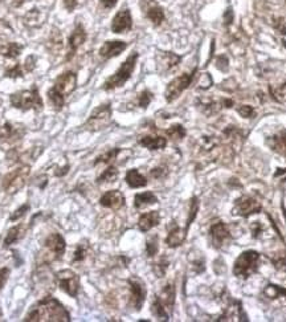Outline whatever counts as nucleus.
<instances>
[{
  "instance_id": "nucleus-1",
  "label": "nucleus",
  "mask_w": 286,
  "mask_h": 322,
  "mask_svg": "<svg viewBox=\"0 0 286 322\" xmlns=\"http://www.w3.org/2000/svg\"><path fill=\"white\" fill-rule=\"evenodd\" d=\"M24 321L31 322H69L70 314L63 304L52 296H45L44 298L32 306L27 313Z\"/></svg>"
},
{
  "instance_id": "nucleus-2",
  "label": "nucleus",
  "mask_w": 286,
  "mask_h": 322,
  "mask_svg": "<svg viewBox=\"0 0 286 322\" xmlns=\"http://www.w3.org/2000/svg\"><path fill=\"white\" fill-rule=\"evenodd\" d=\"M77 88V74L72 70H68L58 77L51 89L48 90V101L53 106L54 110H61L64 102L69 94Z\"/></svg>"
},
{
  "instance_id": "nucleus-3",
  "label": "nucleus",
  "mask_w": 286,
  "mask_h": 322,
  "mask_svg": "<svg viewBox=\"0 0 286 322\" xmlns=\"http://www.w3.org/2000/svg\"><path fill=\"white\" fill-rule=\"evenodd\" d=\"M10 102L13 108L20 109L23 112H27V110L40 112L44 106L42 97H40V90H38L36 84H33L31 89L22 90V92H16L11 94Z\"/></svg>"
},
{
  "instance_id": "nucleus-4",
  "label": "nucleus",
  "mask_w": 286,
  "mask_h": 322,
  "mask_svg": "<svg viewBox=\"0 0 286 322\" xmlns=\"http://www.w3.org/2000/svg\"><path fill=\"white\" fill-rule=\"evenodd\" d=\"M31 174V167L28 165H22L12 171L7 172L2 178V188L8 195H15L27 185V180Z\"/></svg>"
},
{
  "instance_id": "nucleus-5",
  "label": "nucleus",
  "mask_w": 286,
  "mask_h": 322,
  "mask_svg": "<svg viewBox=\"0 0 286 322\" xmlns=\"http://www.w3.org/2000/svg\"><path fill=\"white\" fill-rule=\"evenodd\" d=\"M137 60L138 53L137 52H133V53L122 63L119 69L105 81V84H104V89L113 90L124 85V84L130 78L131 74H133L134 69H135V65H137Z\"/></svg>"
},
{
  "instance_id": "nucleus-6",
  "label": "nucleus",
  "mask_w": 286,
  "mask_h": 322,
  "mask_svg": "<svg viewBox=\"0 0 286 322\" xmlns=\"http://www.w3.org/2000/svg\"><path fill=\"white\" fill-rule=\"evenodd\" d=\"M260 264V253L256 251H245L238 256L233 264V274L240 278H248L256 273Z\"/></svg>"
},
{
  "instance_id": "nucleus-7",
  "label": "nucleus",
  "mask_w": 286,
  "mask_h": 322,
  "mask_svg": "<svg viewBox=\"0 0 286 322\" xmlns=\"http://www.w3.org/2000/svg\"><path fill=\"white\" fill-rule=\"evenodd\" d=\"M67 249V243L64 240L60 233H51L44 242V249L42 252V261L48 264V263L57 261L63 257Z\"/></svg>"
},
{
  "instance_id": "nucleus-8",
  "label": "nucleus",
  "mask_w": 286,
  "mask_h": 322,
  "mask_svg": "<svg viewBox=\"0 0 286 322\" xmlns=\"http://www.w3.org/2000/svg\"><path fill=\"white\" fill-rule=\"evenodd\" d=\"M56 283L58 288L68 296L76 298L79 293V288H81V280L79 276L73 272L72 269H63V271L56 273Z\"/></svg>"
},
{
  "instance_id": "nucleus-9",
  "label": "nucleus",
  "mask_w": 286,
  "mask_h": 322,
  "mask_svg": "<svg viewBox=\"0 0 286 322\" xmlns=\"http://www.w3.org/2000/svg\"><path fill=\"white\" fill-rule=\"evenodd\" d=\"M111 121V105L110 102L102 104L98 108L94 109V112L90 114L88 121L85 122L84 128L89 131H99L108 128Z\"/></svg>"
},
{
  "instance_id": "nucleus-10",
  "label": "nucleus",
  "mask_w": 286,
  "mask_h": 322,
  "mask_svg": "<svg viewBox=\"0 0 286 322\" xmlns=\"http://www.w3.org/2000/svg\"><path fill=\"white\" fill-rule=\"evenodd\" d=\"M197 72V68H194L192 72L190 73H185L181 76L176 77L171 83H169L167 88L165 90V98L167 102H172L176 98L181 96V93L185 92L187 89L188 86L191 85V83L194 81V77Z\"/></svg>"
},
{
  "instance_id": "nucleus-11",
  "label": "nucleus",
  "mask_w": 286,
  "mask_h": 322,
  "mask_svg": "<svg viewBox=\"0 0 286 322\" xmlns=\"http://www.w3.org/2000/svg\"><path fill=\"white\" fill-rule=\"evenodd\" d=\"M261 210H262V206H261V203L257 199L248 196V195H244V196L238 198L235 202L232 214L236 215V216L248 217L253 214H258V212H261Z\"/></svg>"
},
{
  "instance_id": "nucleus-12",
  "label": "nucleus",
  "mask_w": 286,
  "mask_h": 322,
  "mask_svg": "<svg viewBox=\"0 0 286 322\" xmlns=\"http://www.w3.org/2000/svg\"><path fill=\"white\" fill-rule=\"evenodd\" d=\"M210 237L212 247L216 249H221L226 246H228L229 243L233 240L232 233L229 231L228 226L222 222H217V223L212 224L210 228Z\"/></svg>"
},
{
  "instance_id": "nucleus-13",
  "label": "nucleus",
  "mask_w": 286,
  "mask_h": 322,
  "mask_svg": "<svg viewBox=\"0 0 286 322\" xmlns=\"http://www.w3.org/2000/svg\"><path fill=\"white\" fill-rule=\"evenodd\" d=\"M129 288H130V298H129V305L133 308L135 312H140L142 306L146 300V288L142 281L138 278H130L129 280Z\"/></svg>"
},
{
  "instance_id": "nucleus-14",
  "label": "nucleus",
  "mask_w": 286,
  "mask_h": 322,
  "mask_svg": "<svg viewBox=\"0 0 286 322\" xmlns=\"http://www.w3.org/2000/svg\"><path fill=\"white\" fill-rule=\"evenodd\" d=\"M86 40V32L85 28L81 23H77L74 27L73 32L70 35L69 40H68V51H67V61H70L74 57V54L77 53L78 48L85 43Z\"/></svg>"
},
{
  "instance_id": "nucleus-15",
  "label": "nucleus",
  "mask_w": 286,
  "mask_h": 322,
  "mask_svg": "<svg viewBox=\"0 0 286 322\" xmlns=\"http://www.w3.org/2000/svg\"><path fill=\"white\" fill-rule=\"evenodd\" d=\"M145 16L153 23L154 26H160L165 22V12L163 8L156 3L155 0H142L140 3Z\"/></svg>"
},
{
  "instance_id": "nucleus-16",
  "label": "nucleus",
  "mask_w": 286,
  "mask_h": 322,
  "mask_svg": "<svg viewBox=\"0 0 286 322\" xmlns=\"http://www.w3.org/2000/svg\"><path fill=\"white\" fill-rule=\"evenodd\" d=\"M26 134V129L23 125H13L11 122H4L0 125V140L4 142H15Z\"/></svg>"
},
{
  "instance_id": "nucleus-17",
  "label": "nucleus",
  "mask_w": 286,
  "mask_h": 322,
  "mask_svg": "<svg viewBox=\"0 0 286 322\" xmlns=\"http://www.w3.org/2000/svg\"><path fill=\"white\" fill-rule=\"evenodd\" d=\"M99 204L102 207L110 208V210H119L125 206V195L119 190H110L102 195Z\"/></svg>"
},
{
  "instance_id": "nucleus-18",
  "label": "nucleus",
  "mask_w": 286,
  "mask_h": 322,
  "mask_svg": "<svg viewBox=\"0 0 286 322\" xmlns=\"http://www.w3.org/2000/svg\"><path fill=\"white\" fill-rule=\"evenodd\" d=\"M133 27V19L129 10H121L111 22V31L114 33H124L130 31Z\"/></svg>"
},
{
  "instance_id": "nucleus-19",
  "label": "nucleus",
  "mask_w": 286,
  "mask_h": 322,
  "mask_svg": "<svg viewBox=\"0 0 286 322\" xmlns=\"http://www.w3.org/2000/svg\"><path fill=\"white\" fill-rule=\"evenodd\" d=\"M127 48V44L121 40H110V42H105L104 45L99 49V56L104 60H110L113 57H117L125 49Z\"/></svg>"
},
{
  "instance_id": "nucleus-20",
  "label": "nucleus",
  "mask_w": 286,
  "mask_h": 322,
  "mask_svg": "<svg viewBox=\"0 0 286 322\" xmlns=\"http://www.w3.org/2000/svg\"><path fill=\"white\" fill-rule=\"evenodd\" d=\"M187 232L188 231H186L185 228L181 230L180 227L175 223V222H171V224H170V227H169V235H167V237H166V240H165L167 247H170V248L180 247L181 244L185 243L186 236H187Z\"/></svg>"
},
{
  "instance_id": "nucleus-21",
  "label": "nucleus",
  "mask_w": 286,
  "mask_h": 322,
  "mask_svg": "<svg viewBox=\"0 0 286 322\" xmlns=\"http://www.w3.org/2000/svg\"><path fill=\"white\" fill-rule=\"evenodd\" d=\"M180 61V56L172 53V52H159L156 56V64H158V70L160 73H166V72L171 70Z\"/></svg>"
},
{
  "instance_id": "nucleus-22",
  "label": "nucleus",
  "mask_w": 286,
  "mask_h": 322,
  "mask_svg": "<svg viewBox=\"0 0 286 322\" xmlns=\"http://www.w3.org/2000/svg\"><path fill=\"white\" fill-rule=\"evenodd\" d=\"M28 224H24V223H20L17 226H13L11 227L8 232H7V236L3 242V248H8L11 244L13 243L19 242L20 239L24 237V235L27 233V230H28Z\"/></svg>"
},
{
  "instance_id": "nucleus-23",
  "label": "nucleus",
  "mask_w": 286,
  "mask_h": 322,
  "mask_svg": "<svg viewBox=\"0 0 286 322\" xmlns=\"http://www.w3.org/2000/svg\"><path fill=\"white\" fill-rule=\"evenodd\" d=\"M160 223V214L158 211H150L143 214L138 220V228L142 232H147V231L153 230L154 227H156Z\"/></svg>"
},
{
  "instance_id": "nucleus-24",
  "label": "nucleus",
  "mask_w": 286,
  "mask_h": 322,
  "mask_svg": "<svg viewBox=\"0 0 286 322\" xmlns=\"http://www.w3.org/2000/svg\"><path fill=\"white\" fill-rule=\"evenodd\" d=\"M267 144L272 150L286 158V130H281L280 133L268 138Z\"/></svg>"
},
{
  "instance_id": "nucleus-25",
  "label": "nucleus",
  "mask_w": 286,
  "mask_h": 322,
  "mask_svg": "<svg viewBox=\"0 0 286 322\" xmlns=\"http://www.w3.org/2000/svg\"><path fill=\"white\" fill-rule=\"evenodd\" d=\"M23 47L22 44L15 42H2L0 40V56H3L6 58H11V60H15L22 54Z\"/></svg>"
},
{
  "instance_id": "nucleus-26",
  "label": "nucleus",
  "mask_w": 286,
  "mask_h": 322,
  "mask_svg": "<svg viewBox=\"0 0 286 322\" xmlns=\"http://www.w3.org/2000/svg\"><path fill=\"white\" fill-rule=\"evenodd\" d=\"M220 319H237V321H248L247 318V314L244 313V309H242V305L240 301H232L231 305L227 308L226 313H224V316L221 317Z\"/></svg>"
},
{
  "instance_id": "nucleus-27",
  "label": "nucleus",
  "mask_w": 286,
  "mask_h": 322,
  "mask_svg": "<svg viewBox=\"0 0 286 322\" xmlns=\"http://www.w3.org/2000/svg\"><path fill=\"white\" fill-rule=\"evenodd\" d=\"M45 13L43 12L42 10H38V8H33L29 12H27L23 17V23H24V26H27L28 28H38V27L42 26L43 23L45 20Z\"/></svg>"
},
{
  "instance_id": "nucleus-28",
  "label": "nucleus",
  "mask_w": 286,
  "mask_h": 322,
  "mask_svg": "<svg viewBox=\"0 0 286 322\" xmlns=\"http://www.w3.org/2000/svg\"><path fill=\"white\" fill-rule=\"evenodd\" d=\"M197 108L200 109V112L206 114L207 117H212L224 108V102L222 101H212V99H199L197 101Z\"/></svg>"
},
{
  "instance_id": "nucleus-29",
  "label": "nucleus",
  "mask_w": 286,
  "mask_h": 322,
  "mask_svg": "<svg viewBox=\"0 0 286 322\" xmlns=\"http://www.w3.org/2000/svg\"><path fill=\"white\" fill-rule=\"evenodd\" d=\"M175 297H176V289H175V285L172 283H169V284H166L163 287L162 292H160V301L162 304L165 305L166 309L171 310L174 309V305H175Z\"/></svg>"
},
{
  "instance_id": "nucleus-30",
  "label": "nucleus",
  "mask_w": 286,
  "mask_h": 322,
  "mask_svg": "<svg viewBox=\"0 0 286 322\" xmlns=\"http://www.w3.org/2000/svg\"><path fill=\"white\" fill-rule=\"evenodd\" d=\"M139 145H142L143 147H146L149 150H162L165 149L166 145H167V139L160 135H156V137H151V135H146V137H142L139 139Z\"/></svg>"
},
{
  "instance_id": "nucleus-31",
  "label": "nucleus",
  "mask_w": 286,
  "mask_h": 322,
  "mask_svg": "<svg viewBox=\"0 0 286 322\" xmlns=\"http://www.w3.org/2000/svg\"><path fill=\"white\" fill-rule=\"evenodd\" d=\"M125 180L131 188H139L145 187L147 185V179L138 171L137 169H131L126 172Z\"/></svg>"
},
{
  "instance_id": "nucleus-32",
  "label": "nucleus",
  "mask_w": 286,
  "mask_h": 322,
  "mask_svg": "<svg viewBox=\"0 0 286 322\" xmlns=\"http://www.w3.org/2000/svg\"><path fill=\"white\" fill-rule=\"evenodd\" d=\"M47 48L48 51L53 54H57L63 49V36L57 28H53L49 37L47 40Z\"/></svg>"
},
{
  "instance_id": "nucleus-33",
  "label": "nucleus",
  "mask_w": 286,
  "mask_h": 322,
  "mask_svg": "<svg viewBox=\"0 0 286 322\" xmlns=\"http://www.w3.org/2000/svg\"><path fill=\"white\" fill-rule=\"evenodd\" d=\"M156 202H158V198H156L154 192H140V194L135 195V198H134V207L143 208L150 206V204H155Z\"/></svg>"
},
{
  "instance_id": "nucleus-34",
  "label": "nucleus",
  "mask_w": 286,
  "mask_h": 322,
  "mask_svg": "<svg viewBox=\"0 0 286 322\" xmlns=\"http://www.w3.org/2000/svg\"><path fill=\"white\" fill-rule=\"evenodd\" d=\"M151 312H153V314L158 319H162V321H169L170 319L167 309H166L165 305H163L158 296H155V300H154L153 305H151Z\"/></svg>"
},
{
  "instance_id": "nucleus-35",
  "label": "nucleus",
  "mask_w": 286,
  "mask_h": 322,
  "mask_svg": "<svg viewBox=\"0 0 286 322\" xmlns=\"http://www.w3.org/2000/svg\"><path fill=\"white\" fill-rule=\"evenodd\" d=\"M269 93L274 101L286 104V83L280 84V85H270Z\"/></svg>"
},
{
  "instance_id": "nucleus-36",
  "label": "nucleus",
  "mask_w": 286,
  "mask_h": 322,
  "mask_svg": "<svg viewBox=\"0 0 286 322\" xmlns=\"http://www.w3.org/2000/svg\"><path fill=\"white\" fill-rule=\"evenodd\" d=\"M264 294L269 300H276L278 297L283 296L286 298V288L276 284H268L264 289Z\"/></svg>"
},
{
  "instance_id": "nucleus-37",
  "label": "nucleus",
  "mask_w": 286,
  "mask_h": 322,
  "mask_svg": "<svg viewBox=\"0 0 286 322\" xmlns=\"http://www.w3.org/2000/svg\"><path fill=\"white\" fill-rule=\"evenodd\" d=\"M166 134L172 140H181L186 137V129L183 125L175 124L166 130Z\"/></svg>"
},
{
  "instance_id": "nucleus-38",
  "label": "nucleus",
  "mask_w": 286,
  "mask_h": 322,
  "mask_svg": "<svg viewBox=\"0 0 286 322\" xmlns=\"http://www.w3.org/2000/svg\"><path fill=\"white\" fill-rule=\"evenodd\" d=\"M119 175V171L117 170L115 166H109L105 171L102 172L101 176L97 179V182L98 183H111V182H115Z\"/></svg>"
},
{
  "instance_id": "nucleus-39",
  "label": "nucleus",
  "mask_w": 286,
  "mask_h": 322,
  "mask_svg": "<svg viewBox=\"0 0 286 322\" xmlns=\"http://www.w3.org/2000/svg\"><path fill=\"white\" fill-rule=\"evenodd\" d=\"M197 212H199V199H197L196 196H194V198L191 199V202H190V211H188L187 223H186V227H185L186 231L190 230V227H191V224H192V222L196 219Z\"/></svg>"
},
{
  "instance_id": "nucleus-40",
  "label": "nucleus",
  "mask_w": 286,
  "mask_h": 322,
  "mask_svg": "<svg viewBox=\"0 0 286 322\" xmlns=\"http://www.w3.org/2000/svg\"><path fill=\"white\" fill-rule=\"evenodd\" d=\"M119 153H121V149H118V147H115V149H111V150L106 151L105 154L99 155L98 158L94 160V165L95 166H97V165H99V163H105V165H109V163H111L114 159H117V156L119 155Z\"/></svg>"
},
{
  "instance_id": "nucleus-41",
  "label": "nucleus",
  "mask_w": 286,
  "mask_h": 322,
  "mask_svg": "<svg viewBox=\"0 0 286 322\" xmlns=\"http://www.w3.org/2000/svg\"><path fill=\"white\" fill-rule=\"evenodd\" d=\"M88 244L85 243H79L77 246V249L74 251V256H73V263H83L86 258V255H88Z\"/></svg>"
},
{
  "instance_id": "nucleus-42",
  "label": "nucleus",
  "mask_w": 286,
  "mask_h": 322,
  "mask_svg": "<svg viewBox=\"0 0 286 322\" xmlns=\"http://www.w3.org/2000/svg\"><path fill=\"white\" fill-rule=\"evenodd\" d=\"M159 246H158V236H151L146 242V253L149 257H154L158 253Z\"/></svg>"
},
{
  "instance_id": "nucleus-43",
  "label": "nucleus",
  "mask_w": 286,
  "mask_h": 322,
  "mask_svg": "<svg viewBox=\"0 0 286 322\" xmlns=\"http://www.w3.org/2000/svg\"><path fill=\"white\" fill-rule=\"evenodd\" d=\"M24 69H23V64H15L12 68L7 69L4 72V77H8V78H20V77L24 76Z\"/></svg>"
},
{
  "instance_id": "nucleus-44",
  "label": "nucleus",
  "mask_w": 286,
  "mask_h": 322,
  "mask_svg": "<svg viewBox=\"0 0 286 322\" xmlns=\"http://www.w3.org/2000/svg\"><path fill=\"white\" fill-rule=\"evenodd\" d=\"M29 210H31V204L24 203L23 206H20L17 210H15L12 214H11L10 222H17L19 219H22V217L24 216V215H26Z\"/></svg>"
},
{
  "instance_id": "nucleus-45",
  "label": "nucleus",
  "mask_w": 286,
  "mask_h": 322,
  "mask_svg": "<svg viewBox=\"0 0 286 322\" xmlns=\"http://www.w3.org/2000/svg\"><path fill=\"white\" fill-rule=\"evenodd\" d=\"M236 110L242 118H254L256 117V110L251 105H238Z\"/></svg>"
},
{
  "instance_id": "nucleus-46",
  "label": "nucleus",
  "mask_w": 286,
  "mask_h": 322,
  "mask_svg": "<svg viewBox=\"0 0 286 322\" xmlns=\"http://www.w3.org/2000/svg\"><path fill=\"white\" fill-rule=\"evenodd\" d=\"M151 101H153V93L147 89L143 90L139 96H138V105L143 109H146Z\"/></svg>"
},
{
  "instance_id": "nucleus-47",
  "label": "nucleus",
  "mask_w": 286,
  "mask_h": 322,
  "mask_svg": "<svg viewBox=\"0 0 286 322\" xmlns=\"http://www.w3.org/2000/svg\"><path fill=\"white\" fill-rule=\"evenodd\" d=\"M269 258L278 271H282V269L286 268V256L283 253H277L274 256H269Z\"/></svg>"
},
{
  "instance_id": "nucleus-48",
  "label": "nucleus",
  "mask_w": 286,
  "mask_h": 322,
  "mask_svg": "<svg viewBox=\"0 0 286 322\" xmlns=\"http://www.w3.org/2000/svg\"><path fill=\"white\" fill-rule=\"evenodd\" d=\"M213 84L212 77L210 73H203L199 77V81H197V89L207 90Z\"/></svg>"
},
{
  "instance_id": "nucleus-49",
  "label": "nucleus",
  "mask_w": 286,
  "mask_h": 322,
  "mask_svg": "<svg viewBox=\"0 0 286 322\" xmlns=\"http://www.w3.org/2000/svg\"><path fill=\"white\" fill-rule=\"evenodd\" d=\"M153 268H154V273L156 274V277H163L166 271H167V268H169V261H166V258H162L160 261L154 264Z\"/></svg>"
},
{
  "instance_id": "nucleus-50",
  "label": "nucleus",
  "mask_w": 286,
  "mask_h": 322,
  "mask_svg": "<svg viewBox=\"0 0 286 322\" xmlns=\"http://www.w3.org/2000/svg\"><path fill=\"white\" fill-rule=\"evenodd\" d=\"M251 231H252V236L254 239H260L262 236V233H264V227L260 222H252L251 224Z\"/></svg>"
},
{
  "instance_id": "nucleus-51",
  "label": "nucleus",
  "mask_w": 286,
  "mask_h": 322,
  "mask_svg": "<svg viewBox=\"0 0 286 322\" xmlns=\"http://www.w3.org/2000/svg\"><path fill=\"white\" fill-rule=\"evenodd\" d=\"M36 61H37L36 56H33V54L28 56V57L26 58V61H24V64H23V69H24V72L28 73V72H32V70L35 69Z\"/></svg>"
},
{
  "instance_id": "nucleus-52",
  "label": "nucleus",
  "mask_w": 286,
  "mask_h": 322,
  "mask_svg": "<svg viewBox=\"0 0 286 322\" xmlns=\"http://www.w3.org/2000/svg\"><path fill=\"white\" fill-rule=\"evenodd\" d=\"M13 29L10 26V23L6 22V20L0 19V36H8L12 35Z\"/></svg>"
},
{
  "instance_id": "nucleus-53",
  "label": "nucleus",
  "mask_w": 286,
  "mask_h": 322,
  "mask_svg": "<svg viewBox=\"0 0 286 322\" xmlns=\"http://www.w3.org/2000/svg\"><path fill=\"white\" fill-rule=\"evenodd\" d=\"M150 175L154 179H162L167 175V170L165 167H155L150 171Z\"/></svg>"
},
{
  "instance_id": "nucleus-54",
  "label": "nucleus",
  "mask_w": 286,
  "mask_h": 322,
  "mask_svg": "<svg viewBox=\"0 0 286 322\" xmlns=\"http://www.w3.org/2000/svg\"><path fill=\"white\" fill-rule=\"evenodd\" d=\"M274 28L280 33H282V35H286V20L282 19V17L274 20Z\"/></svg>"
},
{
  "instance_id": "nucleus-55",
  "label": "nucleus",
  "mask_w": 286,
  "mask_h": 322,
  "mask_svg": "<svg viewBox=\"0 0 286 322\" xmlns=\"http://www.w3.org/2000/svg\"><path fill=\"white\" fill-rule=\"evenodd\" d=\"M8 277H10V269L7 268V267L0 268V290L4 287V284L7 283Z\"/></svg>"
},
{
  "instance_id": "nucleus-56",
  "label": "nucleus",
  "mask_w": 286,
  "mask_h": 322,
  "mask_svg": "<svg viewBox=\"0 0 286 322\" xmlns=\"http://www.w3.org/2000/svg\"><path fill=\"white\" fill-rule=\"evenodd\" d=\"M63 4H64V7H65V10H67L68 12H72V11L76 10V7H77V4H78V2H77V0H63Z\"/></svg>"
},
{
  "instance_id": "nucleus-57",
  "label": "nucleus",
  "mask_w": 286,
  "mask_h": 322,
  "mask_svg": "<svg viewBox=\"0 0 286 322\" xmlns=\"http://www.w3.org/2000/svg\"><path fill=\"white\" fill-rule=\"evenodd\" d=\"M101 3H102V6H104V8H106V10H111V8L115 7V4L118 3V0H101Z\"/></svg>"
},
{
  "instance_id": "nucleus-58",
  "label": "nucleus",
  "mask_w": 286,
  "mask_h": 322,
  "mask_svg": "<svg viewBox=\"0 0 286 322\" xmlns=\"http://www.w3.org/2000/svg\"><path fill=\"white\" fill-rule=\"evenodd\" d=\"M23 2H24V0H12V6L13 7H20L23 4Z\"/></svg>"
},
{
  "instance_id": "nucleus-59",
  "label": "nucleus",
  "mask_w": 286,
  "mask_h": 322,
  "mask_svg": "<svg viewBox=\"0 0 286 322\" xmlns=\"http://www.w3.org/2000/svg\"><path fill=\"white\" fill-rule=\"evenodd\" d=\"M0 2H2V0H0Z\"/></svg>"
}]
</instances>
